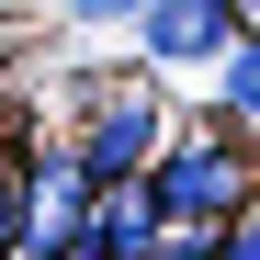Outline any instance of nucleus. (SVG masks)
I'll list each match as a JSON object with an SVG mask.
<instances>
[{"instance_id":"obj_1","label":"nucleus","mask_w":260,"mask_h":260,"mask_svg":"<svg viewBox=\"0 0 260 260\" xmlns=\"http://www.w3.org/2000/svg\"><path fill=\"white\" fill-rule=\"evenodd\" d=\"M147 192H158V215H170V226H226V215H249V204H260V170H249V136H226V124H215V136L170 147Z\"/></svg>"},{"instance_id":"obj_2","label":"nucleus","mask_w":260,"mask_h":260,"mask_svg":"<svg viewBox=\"0 0 260 260\" xmlns=\"http://www.w3.org/2000/svg\"><path fill=\"white\" fill-rule=\"evenodd\" d=\"M91 170H79V147H57V158H34L23 170V260H68L79 238H91Z\"/></svg>"},{"instance_id":"obj_3","label":"nucleus","mask_w":260,"mask_h":260,"mask_svg":"<svg viewBox=\"0 0 260 260\" xmlns=\"http://www.w3.org/2000/svg\"><path fill=\"white\" fill-rule=\"evenodd\" d=\"M158 91H113L102 113H91V136H79V170H91V181H136V170L158 158Z\"/></svg>"},{"instance_id":"obj_4","label":"nucleus","mask_w":260,"mask_h":260,"mask_svg":"<svg viewBox=\"0 0 260 260\" xmlns=\"http://www.w3.org/2000/svg\"><path fill=\"white\" fill-rule=\"evenodd\" d=\"M226 34H238L226 0H158L147 12V57L158 68H192V57H226Z\"/></svg>"},{"instance_id":"obj_5","label":"nucleus","mask_w":260,"mask_h":260,"mask_svg":"<svg viewBox=\"0 0 260 260\" xmlns=\"http://www.w3.org/2000/svg\"><path fill=\"white\" fill-rule=\"evenodd\" d=\"M215 102H226V136H260V34L226 46V91H215Z\"/></svg>"},{"instance_id":"obj_6","label":"nucleus","mask_w":260,"mask_h":260,"mask_svg":"<svg viewBox=\"0 0 260 260\" xmlns=\"http://www.w3.org/2000/svg\"><path fill=\"white\" fill-rule=\"evenodd\" d=\"M215 260H260V204H249V215H226V226H215Z\"/></svg>"},{"instance_id":"obj_7","label":"nucleus","mask_w":260,"mask_h":260,"mask_svg":"<svg viewBox=\"0 0 260 260\" xmlns=\"http://www.w3.org/2000/svg\"><path fill=\"white\" fill-rule=\"evenodd\" d=\"M0 260H23V181L0 170Z\"/></svg>"},{"instance_id":"obj_8","label":"nucleus","mask_w":260,"mask_h":260,"mask_svg":"<svg viewBox=\"0 0 260 260\" xmlns=\"http://www.w3.org/2000/svg\"><path fill=\"white\" fill-rule=\"evenodd\" d=\"M57 12H79V23H124V12H136V23H147L158 0H57Z\"/></svg>"},{"instance_id":"obj_9","label":"nucleus","mask_w":260,"mask_h":260,"mask_svg":"<svg viewBox=\"0 0 260 260\" xmlns=\"http://www.w3.org/2000/svg\"><path fill=\"white\" fill-rule=\"evenodd\" d=\"M226 12H238V23H260V0H226Z\"/></svg>"}]
</instances>
